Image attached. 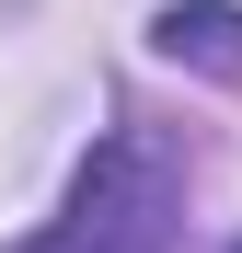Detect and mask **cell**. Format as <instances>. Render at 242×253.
<instances>
[{
	"label": "cell",
	"mask_w": 242,
	"mask_h": 253,
	"mask_svg": "<svg viewBox=\"0 0 242 253\" xmlns=\"http://www.w3.org/2000/svg\"><path fill=\"white\" fill-rule=\"evenodd\" d=\"M173 196H185L173 150H150V138H104L93 161H81L69 207H58L35 242H12V253H161V242H173Z\"/></svg>",
	"instance_id": "1"
},
{
	"label": "cell",
	"mask_w": 242,
	"mask_h": 253,
	"mask_svg": "<svg viewBox=\"0 0 242 253\" xmlns=\"http://www.w3.org/2000/svg\"><path fill=\"white\" fill-rule=\"evenodd\" d=\"M150 46L173 69H196V81H242V0H161Z\"/></svg>",
	"instance_id": "2"
},
{
	"label": "cell",
	"mask_w": 242,
	"mask_h": 253,
	"mask_svg": "<svg viewBox=\"0 0 242 253\" xmlns=\"http://www.w3.org/2000/svg\"><path fill=\"white\" fill-rule=\"evenodd\" d=\"M231 253H242V242H231Z\"/></svg>",
	"instance_id": "3"
}]
</instances>
